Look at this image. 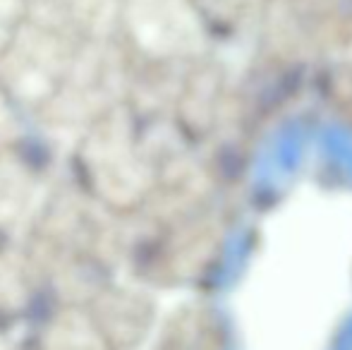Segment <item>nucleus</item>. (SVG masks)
Segmentation results:
<instances>
[{
	"instance_id": "obj_1",
	"label": "nucleus",
	"mask_w": 352,
	"mask_h": 350,
	"mask_svg": "<svg viewBox=\"0 0 352 350\" xmlns=\"http://www.w3.org/2000/svg\"><path fill=\"white\" fill-rule=\"evenodd\" d=\"M137 36L161 53L195 51L201 41L199 24L185 0H135Z\"/></svg>"
}]
</instances>
